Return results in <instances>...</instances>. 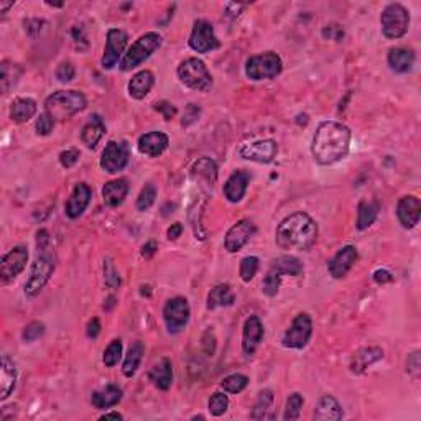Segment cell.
<instances>
[{"instance_id": "8", "label": "cell", "mask_w": 421, "mask_h": 421, "mask_svg": "<svg viewBox=\"0 0 421 421\" xmlns=\"http://www.w3.org/2000/svg\"><path fill=\"white\" fill-rule=\"evenodd\" d=\"M380 25L385 38H402L410 28V12L402 3H389L380 15Z\"/></svg>"}, {"instance_id": "1", "label": "cell", "mask_w": 421, "mask_h": 421, "mask_svg": "<svg viewBox=\"0 0 421 421\" xmlns=\"http://www.w3.org/2000/svg\"><path fill=\"white\" fill-rule=\"evenodd\" d=\"M352 133L349 127L336 120H324L318 125L312 139L311 153L319 165L329 166L344 160L351 150Z\"/></svg>"}, {"instance_id": "33", "label": "cell", "mask_w": 421, "mask_h": 421, "mask_svg": "<svg viewBox=\"0 0 421 421\" xmlns=\"http://www.w3.org/2000/svg\"><path fill=\"white\" fill-rule=\"evenodd\" d=\"M104 133H106V125H104V120L101 119V115L95 114L89 119V122L82 127L81 140L87 148H95L104 137Z\"/></svg>"}, {"instance_id": "13", "label": "cell", "mask_w": 421, "mask_h": 421, "mask_svg": "<svg viewBox=\"0 0 421 421\" xmlns=\"http://www.w3.org/2000/svg\"><path fill=\"white\" fill-rule=\"evenodd\" d=\"M128 157H130V152L125 141L111 140L102 152L101 168L111 174L122 172L128 163Z\"/></svg>"}, {"instance_id": "15", "label": "cell", "mask_w": 421, "mask_h": 421, "mask_svg": "<svg viewBox=\"0 0 421 421\" xmlns=\"http://www.w3.org/2000/svg\"><path fill=\"white\" fill-rule=\"evenodd\" d=\"M127 33L120 30V28H111V30L107 32V43L101 60L104 69H112L117 65L120 56H122V53L125 52V47H127Z\"/></svg>"}, {"instance_id": "39", "label": "cell", "mask_w": 421, "mask_h": 421, "mask_svg": "<svg viewBox=\"0 0 421 421\" xmlns=\"http://www.w3.org/2000/svg\"><path fill=\"white\" fill-rule=\"evenodd\" d=\"M0 69H2V76H0V82H2V94H7L8 91L16 84L20 74H22V69H20L19 65H14V62L10 61H3Z\"/></svg>"}, {"instance_id": "41", "label": "cell", "mask_w": 421, "mask_h": 421, "mask_svg": "<svg viewBox=\"0 0 421 421\" xmlns=\"http://www.w3.org/2000/svg\"><path fill=\"white\" fill-rule=\"evenodd\" d=\"M304 400L299 394H291L288 400H286V408H285V415H283V420L286 421H293L298 420L299 415H301V408H303Z\"/></svg>"}, {"instance_id": "34", "label": "cell", "mask_w": 421, "mask_h": 421, "mask_svg": "<svg viewBox=\"0 0 421 421\" xmlns=\"http://www.w3.org/2000/svg\"><path fill=\"white\" fill-rule=\"evenodd\" d=\"M36 114V102L32 98H16L12 102L10 117L16 124L28 122Z\"/></svg>"}, {"instance_id": "14", "label": "cell", "mask_w": 421, "mask_h": 421, "mask_svg": "<svg viewBox=\"0 0 421 421\" xmlns=\"http://www.w3.org/2000/svg\"><path fill=\"white\" fill-rule=\"evenodd\" d=\"M28 262V249L25 245H16L2 257L0 262V277L2 282H10L23 272Z\"/></svg>"}, {"instance_id": "4", "label": "cell", "mask_w": 421, "mask_h": 421, "mask_svg": "<svg viewBox=\"0 0 421 421\" xmlns=\"http://www.w3.org/2000/svg\"><path fill=\"white\" fill-rule=\"evenodd\" d=\"M87 101L84 94L79 91H58L48 95L45 101V112H48L53 119L66 120L73 117L78 112L84 111Z\"/></svg>"}, {"instance_id": "49", "label": "cell", "mask_w": 421, "mask_h": 421, "mask_svg": "<svg viewBox=\"0 0 421 421\" xmlns=\"http://www.w3.org/2000/svg\"><path fill=\"white\" fill-rule=\"evenodd\" d=\"M74 76H76V69H74V66L71 65L69 61H65L61 62L60 66H58L56 69V78L58 81L61 82H71L74 79Z\"/></svg>"}, {"instance_id": "56", "label": "cell", "mask_w": 421, "mask_h": 421, "mask_svg": "<svg viewBox=\"0 0 421 421\" xmlns=\"http://www.w3.org/2000/svg\"><path fill=\"white\" fill-rule=\"evenodd\" d=\"M99 332H101V323H99L98 318H93L89 321V324H87V336H89L91 339H95V337L99 336Z\"/></svg>"}, {"instance_id": "40", "label": "cell", "mask_w": 421, "mask_h": 421, "mask_svg": "<svg viewBox=\"0 0 421 421\" xmlns=\"http://www.w3.org/2000/svg\"><path fill=\"white\" fill-rule=\"evenodd\" d=\"M247 385H249V378L242 374L227 375V377L220 382V389L227 391V394H240Z\"/></svg>"}, {"instance_id": "5", "label": "cell", "mask_w": 421, "mask_h": 421, "mask_svg": "<svg viewBox=\"0 0 421 421\" xmlns=\"http://www.w3.org/2000/svg\"><path fill=\"white\" fill-rule=\"evenodd\" d=\"M304 272L303 264L293 255H282L275 258L270 265L269 272H266L264 283H262V291L266 297L273 298L278 293L282 285L283 275H290V277H299Z\"/></svg>"}, {"instance_id": "36", "label": "cell", "mask_w": 421, "mask_h": 421, "mask_svg": "<svg viewBox=\"0 0 421 421\" xmlns=\"http://www.w3.org/2000/svg\"><path fill=\"white\" fill-rule=\"evenodd\" d=\"M145 348L144 344L140 343V341H137V343H133L130 345V349H128L127 356H125V361L122 364V372L127 378H132L133 375L137 374V370H139L141 357H144Z\"/></svg>"}, {"instance_id": "31", "label": "cell", "mask_w": 421, "mask_h": 421, "mask_svg": "<svg viewBox=\"0 0 421 421\" xmlns=\"http://www.w3.org/2000/svg\"><path fill=\"white\" fill-rule=\"evenodd\" d=\"M148 378L157 389L168 390L173 383V365L170 359H161L158 364H155L150 369Z\"/></svg>"}, {"instance_id": "46", "label": "cell", "mask_w": 421, "mask_h": 421, "mask_svg": "<svg viewBox=\"0 0 421 421\" xmlns=\"http://www.w3.org/2000/svg\"><path fill=\"white\" fill-rule=\"evenodd\" d=\"M207 407H209V413L212 416H223L229 408L227 395L220 394V391H216V394L211 395Z\"/></svg>"}, {"instance_id": "20", "label": "cell", "mask_w": 421, "mask_h": 421, "mask_svg": "<svg viewBox=\"0 0 421 421\" xmlns=\"http://www.w3.org/2000/svg\"><path fill=\"white\" fill-rule=\"evenodd\" d=\"M91 196H93L91 187L87 186L86 183H78L65 206L66 216H68L69 219H78L79 216L86 211V207L89 206Z\"/></svg>"}, {"instance_id": "2", "label": "cell", "mask_w": 421, "mask_h": 421, "mask_svg": "<svg viewBox=\"0 0 421 421\" xmlns=\"http://www.w3.org/2000/svg\"><path fill=\"white\" fill-rule=\"evenodd\" d=\"M275 239L285 250H310L318 240V224L306 212H295L278 224Z\"/></svg>"}, {"instance_id": "50", "label": "cell", "mask_w": 421, "mask_h": 421, "mask_svg": "<svg viewBox=\"0 0 421 421\" xmlns=\"http://www.w3.org/2000/svg\"><path fill=\"white\" fill-rule=\"evenodd\" d=\"M199 115H201V107L196 106V104H187L185 114H183L181 125L183 127H190V125H193L199 119Z\"/></svg>"}, {"instance_id": "16", "label": "cell", "mask_w": 421, "mask_h": 421, "mask_svg": "<svg viewBox=\"0 0 421 421\" xmlns=\"http://www.w3.org/2000/svg\"><path fill=\"white\" fill-rule=\"evenodd\" d=\"M278 153L277 141L272 139L258 140L253 144H247L240 148L239 155L244 160L255 161V163H272Z\"/></svg>"}, {"instance_id": "28", "label": "cell", "mask_w": 421, "mask_h": 421, "mask_svg": "<svg viewBox=\"0 0 421 421\" xmlns=\"http://www.w3.org/2000/svg\"><path fill=\"white\" fill-rule=\"evenodd\" d=\"M383 359V351L380 348H362L352 356L351 359V372L352 374H362L374 365L375 362Z\"/></svg>"}, {"instance_id": "3", "label": "cell", "mask_w": 421, "mask_h": 421, "mask_svg": "<svg viewBox=\"0 0 421 421\" xmlns=\"http://www.w3.org/2000/svg\"><path fill=\"white\" fill-rule=\"evenodd\" d=\"M36 245H38V255L32 264L30 277L25 283V295L28 298H35L36 295H40V291L45 288V285L49 282L56 269L55 253H53L52 245H49L48 231H45V229L38 231Z\"/></svg>"}, {"instance_id": "57", "label": "cell", "mask_w": 421, "mask_h": 421, "mask_svg": "<svg viewBox=\"0 0 421 421\" xmlns=\"http://www.w3.org/2000/svg\"><path fill=\"white\" fill-rule=\"evenodd\" d=\"M157 250H158L157 242L155 240H150V242H147V244L144 245V247H141V257H144V258L153 257L157 253Z\"/></svg>"}, {"instance_id": "42", "label": "cell", "mask_w": 421, "mask_h": 421, "mask_svg": "<svg viewBox=\"0 0 421 421\" xmlns=\"http://www.w3.org/2000/svg\"><path fill=\"white\" fill-rule=\"evenodd\" d=\"M155 199H157V187L153 186L152 183H148V185L141 187L139 198H137V209L148 211L150 207L155 204Z\"/></svg>"}, {"instance_id": "17", "label": "cell", "mask_w": 421, "mask_h": 421, "mask_svg": "<svg viewBox=\"0 0 421 421\" xmlns=\"http://www.w3.org/2000/svg\"><path fill=\"white\" fill-rule=\"evenodd\" d=\"M255 231L257 227L252 220L249 219L239 220V223L234 224V226L227 231L226 239H224V247H226L227 252L231 253L239 252V250L250 240V237L255 234Z\"/></svg>"}, {"instance_id": "43", "label": "cell", "mask_w": 421, "mask_h": 421, "mask_svg": "<svg viewBox=\"0 0 421 421\" xmlns=\"http://www.w3.org/2000/svg\"><path fill=\"white\" fill-rule=\"evenodd\" d=\"M258 264H260V260H258L257 257H244L240 260V269H239V273H240V278L244 280L245 283L252 282L253 277H255L257 272H258Z\"/></svg>"}, {"instance_id": "44", "label": "cell", "mask_w": 421, "mask_h": 421, "mask_svg": "<svg viewBox=\"0 0 421 421\" xmlns=\"http://www.w3.org/2000/svg\"><path fill=\"white\" fill-rule=\"evenodd\" d=\"M104 282H106L107 288H111V290L119 288L120 283H122L117 269H115L114 262H112V258L109 257L104 260Z\"/></svg>"}, {"instance_id": "6", "label": "cell", "mask_w": 421, "mask_h": 421, "mask_svg": "<svg viewBox=\"0 0 421 421\" xmlns=\"http://www.w3.org/2000/svg\"><path fill=\"white\" fill-rule=\"evenodd\" d=\"M161 41H163V38H161L160 33L157 32H148L145 33V35H141L124 55L122 61H120L119 65L120 69H122L124 73H127V71L139 68L141 62L148 60V58L161 47Z\"/></svg>"}, {"instance_id": "58", "label": "cell", "mask_w": 421, "mask_h": 421, "mask_svg": "<svg viewBox=\"0 0 421 421\" xmlns=\"http://www.w3.org/2000/svg\"><path fill=\"white\" fill-rule=\"evenodd\" d=\"M181 234H183V224L181 223L172 224V227H170L168 232H166V236H168L170 240H177L178 237H181Z\"/></svg>"}, {"instance_id": "54", "label": "cell", "mask_w": 421, "mask_h": 421, "mask_svg": "<svg viewBox=\"0 0 421 421\" xmlns=\"http://www.w3.org/2000/svg\"><path fill=\"white\" fill-rule=\"evenodd\" d=\"M155 111L160 112L161 115H163L165 120H172L174 115L178 114L177 107L173 106V104H170L168 101H160L155 104Z\"/></svg>"}, {"instance_id": "60", "label": "cell", "mask_w": 421, "mask_h": 421, "mask_svg": "<svg viewBox=\"0 0 421 421\" xmlns=\"http://www.w3.org/2000/svg\"><path fill=\"white\" fill-rule=\"evenodd\" d=\"M101 420H122V415L117 413V411H112V413L102 415Z\"/></svg>"}, {"instance_id": "18", "label": "cell", "mask_w": 421, "mask_h": 421, "mask_svg": "<svg viewBox=\"0 0 421 421\" xmlns=\"http://www.w3.org/2000/svg\"><path fill=\"white\" fill-rule=\"evenodd\" d=\"M357 258H359L357 249L354 247V245H345V247L341 249L339 252L329 260L328 264L329 275H331L332 278H336V280H341V278H344L349 270L352 269L354 264L357 262Z\"/></svg>"}, {"instance_id": "24", "label": "cell", "mask_w": 421, "mask_h": 421, "mask_svg": "<svg viewBox=\"0 0 421 421\" xmlns=\"http://www.w3.org/2000/svg\"><path fill=\"white\" fill-rule=\"evenodd\" d=\"M250 181V174L244 170L234 172L229 177V180L224 185V196L229 203H239L242 198L245 196Z\"/></svg>"}, {"instance_id": "32", "label": "cell", "mask_w": 421, "mask_h": 421, "mask_svg": "<svg viewBox=\"0 0 421 421\" xmlns=\"http://www.w3.org/2000/svg\"><path fill=\"white\" fill-rule=\"evenodd\" d=\"M128 194V185L127 180H112L106 183L102 187V198L104 203L111 207H117L125 201Z\"/></svg>"}, {"instance_id": "11", "label": "cell", "mask_w": 421, "mask_h": 421, "mask_svg": "<svg viewBox=\"0 0 421 421\" xmlns=\"http://www.w3.org/2000/svg\"><path fill=\"white\" fill-rule=\"evenodd\" d=\"M191 310L187 299L183 297H174L168 299L163 308V319L166 324V329L172 334H178L183 329L186 328L187 321H190Z\"/></svg>"}, {"instance_id": "10", "label": "cell", "mask_w": 421, "mask_h": 421, "mask_svg": "<svg viewBox=\"0 0 421 421\" xmlns=\"http://www.w3.org/2000/svg\"><path fill=\"white\" fill-rule=\"evenodd\" d=\"M312 336V321L308 312H299L290 328L283 334L282 343L286 349H303L306 348Z\"/></svg>"}, {"instance_id": "25", "label": "cell", "mask_w": 421, "mask_h": 421, "mask_svg": "<svg viewBox=\"0 0 421 421\" xmlns=\"http://www.w3.org/2000/svg\"><path fill=\"white\" fill-rule=\"evenodd\" d=\"M191 178L194 181L203 183L204 186L212 187L218 181V165L211 160V158L203 157L191 168Z\"/></svg>"}, {"instance_id": "26", "label": "cell", "mask_w": 421, "mask_h": 421, "mask_svg": "<svg viewBox=\"0 0 421 421\" xmlns=\"http://www.w3.org/2000/svg\"><path fill=\"white\" fill-rule=\"evenodd\" d=\"M16 385V367L8 356H2L0 362V400L5 402Z\"/></svg>"}, {"instance_id": "52", "label": "cell", "mask_w": 421, "mask_h": 421, "mask_svg": "<svg viewBox=\"0 0 421 421\" xmlns=\"http://www.w3.org/2000/svg\"><path fill=\"white\" fill-rule=\"evenodd\" d=\"M79 157H81V153H79L78 148H68L60 153V163L65 166V168H71V166L78 163Z\"/></svg>"}, {"instance_id": "51", "label": "cell", "mask_w": 421, "mask_h": 421, "mask_svg": "<svg viewBox=\"0 0 421 421\" xmlns=\"http://www.w3.org/2000/svg\"><path fill=\"white\" fill-rule=\"evenodd\" d=\"M407 372L411 375V377L418 378L421 374V357H420V351L411 352L410 356H408L407 359Z\"/></svg>"}, {"instance_id": "30", "label": "cell", "mask_w": 421, "mask_h": 421, "mask_svg": "<svg viewBox=\"0 0 421 421\" xmlns=\"http://www.w3.org/2000/svg\"><path fill=\"white\" fill-rule=\"evenodd\" d=\"M387 62H389L390 69L394 73L405 74L411 71L415 65V53L410 48H391L387 56Z\"/></svg>"}, {"instance_id": "38", "label": "cell", "mask_w": 421, "mask_h": 421, "mask_svg": "<svg viewBox=\"0 0 421 421\" xmlns=\"http://www.w3.org/2000/svg\"><path fill=\"white\" fill-rule=\"evenodd\" d=\"M273 405V391L272 390H262L260 394H258L255 405H253L252 415H250V418L252 420H265L270 418L269 411L272 410Z\"/></svg>"}, {"instance_id": "23", "label": "cell", "mask_w": 421, "mask_h": 421, "mask_svg": "<svg viewBox=\"0 0 421 421\" xmlns=\"http://www.w3.org/2000/svg\"><path fill=\"white\" fill-rule=\"evenodd\" d=\"M170 139L165 132L155 130L148 132L145 135H141L139 139V150L140 153L148 157H160L161 153L168 148Z\"/></svg>"}, {"instance_id": "19", "label": "cell", "mask_w": 421, "mask_h": 421, "mask_svg": "<svg viewBox=\"0 0 421 421\" xmlns=\"http://www.w3.org/2000/svg\"><path fill=\"white\" fill-rule=\"evenodd\" d=\"M262 339H264V324L258 316H250L245 321L244 331H242V351L245 356H253Z\"/></svg>"}, {"instance_id": "35", "label": "cell", "mask_w": 421, "mask_h": 421, "mask_svg": "<svg viewBox=\"0 0 421 421\" xmlns=\"http://www.w3.org/2000/svg\"><path fill=\"white\" fill-rule=\"evenodd\" d=\"M234 301L236 297L234 293H232L231 286L226 285V283H220V285H216L214 288L209 291V295H207V310L232 306Z\"/></svg>"}, {"instance_id": "53", "label": "cell", "mask_w": 421, "mask_h": 421, "mask_svg": "<svg viewBox=\"0 0 421 421\" xmlns=\"http://www.w3.org/2000/svg\"><path fill=\"white\" fill-rule=\"evenodd\" d=\"M323 36L326 40L339 41L344 36V28L341 27V25H337V23L326 25V27L323 28Z\"/></svg>"}, {"instance_id": "48", "label": "cell", "mask_w": 421, "mask_h": 421, "mask_svg": "<svg viewBox=\"0 0 421 421\" xmlns=\"http://www.w3.org/2000/svg\"><path fill=\"white\" fill-rule=\"evenodd\" d=\"M53 127H55V119L52 117V115L48 114V112H43V114H40V117L36 119L35 128L36 133L38 135H49V133L53 132Z\"/></svg>"}, {"instance_id": "21", "label": "cell", "mask_w": 421, "mask_h": 421, "mask_svg": "<svg viewBox=\"0 0 421 421\" xmlns=\"http://www.w3.org/2000/svg\"><path fill=\"white\" fill-rule=\"evenodd\" d=\"M421 203L416 196H403L397 204V218L405 229H413L420 223Z\"/></svg>"}, {"instance_id": "61", "label": "cell", "mask_w": 421, "mask_h": 421, "mask_svg": "<svg viewBox=\"0 0 421 421\" xmlns=\"http://www.w3.org/2000/svg\"><path fill=\"white\" fill-rule=\"evenodd\" d=\"M10 7H14V2H2V0H0V14L5 15V12Z\"/></svg>"}, {"instance_id": "7", "label": "cell", "mask_w": 421, "mask_h": 421, "mask_svg": "<svg viewBox=\"0 0 421 421\" xmlns=\"http://www.w3.org/2000/svg\"><path fill=\"white\" fill-rule=\"evenodd\" d=\"M178 78L186 87L199 93H206L212 86V76L204 65V61L198 58H187L178 66Z\"/></svg>"}, {"instance_id": "59", "label": "cell", "mask_w": 421, "mask_h": 421, "mask_svg": "<svg viewBox=\"0 0 421 421\" xmlns=\"http://www.w3.org/2000/svg\"><path fill=\"white\" fill-rule=\"evenodd\" d=\"M71 33H73V38L76 43H84V47H87V40H86V35H84V30H82V27H79V25H76V27L71 30Z\"/></svg>"}, {"instance_id": "27", "label": "cell", "mask_w": 421, "mask_h": 421, "mask_svg": "<svg viewBox=\"0 0 421 421\" xmlns=\"http://www.w3.org/2000/svg\"><path fill=\"white\" fill-rule=\"evenodd\" d=\"M344 411L339 402L332 395H323L316 403L315 420L318 421H337L343 420Z\"/></svg>"}, {"instance_id": "12", "label": "cell", "mask_w": 421, "mask_h": 421, "mask_svg": "<svg viewBox=\"0 0 421 421\" xmlns=\"http://www.w3.org/2000/svg\"><path fill=\"white\" fill-rule=\"evenodd\" d=\"M187 43L196 53H211L219 48V40L214 33V27L207 20H196Z\"/></svg>"}, {"instance_id": "37", "label": "cell", "mask_w": 421, "mask_h": 421, "mask_svg": "<svg viewBox=\"0 0 421 421\" xmlns=\"http://www.w3.org/2000/svg\"><path fill=\"white\" fill-rule=\"evenodd\" d=\"M378 216V204L375 201H361L357 207V223L356 226L359 231H365L375 223Z\"/></svg>"}, {"instance_id": "29", "label": "cell", "mask_w": 421, "mask_h": 421, "mask_svg": "<svg viewBox=\"0 0 421 421\" xmlns=\"http://www.w3.org/2000/svg\"><path fill=\"white\" fill-rule=\"evenodd\" d=\"M153 84H155V76H153L152 71L141 69L137 74H133L130 82H128V94L137 101H141V99L147 98Z\"/></svg>"}, {"instance_id": "9", "label": "cell", "mask_w": 421, "mask_h": 421, "mask_svg": "<svg viewBox=\"0 0 421 421\" xmlns=\"http://www.w3.org/2000/svg\"><path fill=\"white\" fill-rule=\"evenodd\" d=\"M283 62L282 58L273 52L262 53V55L250 56L245 62V74L252 81H264V79H273L282 73Z\"/></svg>"}, {"instance_id": "22", "label": "cell", "mask_w": 421, "mask_h": 421, "mask_svg": "<svg viewBox=\"0 0 421 421\" xmlns=\"http://www.w3.org/2000/svg\"><path fill=\"white\" fill-rule=\"evenodd\" d=\"M122 395L124 391L119 385L115 383H107L106 387H102L101 390H95L91 395V403L95 410H107V408H112L115 405H119L122 402Z\"/></svg>"}, {"instance_id": "47", "label": "cell", "mask_w": 421, "mask_h": 421, "mask_svg": "<svg viewBox=\"0 0 421 421\" xmlns=\"http://www.w3.org/2000/svg\"><path fill=\"white\" fill-rule=\"evenodd\" d=\"M45 334V324L40 321H33V323L27 324V328L23 329L22 339L25 343H33V341L40 339Z\"/></svg>"}, {"instance_id": "55", "label": "cell", "mask_w": 421, "mask_h": 421, "mask_svg": "<svg viewBox=\"0 0 421 421\" xmlns=\"http://www.w3.org/2000/svg\"><path fill=\"white\" fill-rule=\"evenodd\" d=\"M374 282L378 283V285H383V283H390V282H394V275H391L389 270H375Z\"/></svg>"}, {"instance_id": "45", "label": "cell", "mask_w": 421, "mask_h": 421, "mask_svg": "<svg viewBox=\"0 0 421 421\" xmlns=\"http://www.w3.org/2000/svg\"><path fill=\"white\" fill-rule=\"evenodd\" d=\"M120 357H122V341L114 339L109 345H107L106 351H104L102 362L107 367H115L119 364Z\"/></svg>"}]
</instances>
